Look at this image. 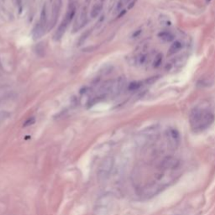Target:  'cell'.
Listing matches in <instances>:
<instances>
[{
	"label": "cell",
	"instance_id": "cell-12",
	"mask_svg": "<svg viewBox=\"0 0 215 215\" xmlns=\"http://www.w3.org/2000/svg\"><path fill=\"white\" fill-rule=\"evenodd\" d=\"M162 61H163V56L161 53H158L156 54V56H155V59H154V62H153V66L155 68H157L159 67L160 66L162 63Z\"/></svg>",
	"mask_w": 215,
	"mask_h": 215
},
{
	"label": "cell",
	"instance_id": "cell-2",
	"mask_svg": "<svg viewBox=\"0 0 215 215\" xmlns=\"http://www.w3.org/2000/svg\"><path fill=\"white\" fill-rule=\"evenodd\" d=\"M214 114L206 109H195L190 113L189 123L191 129L196 133L203 132L210 127L214 122Z\"/></svg>",
	"mask_w": 215,
	"mask_h": 215
},
{
	"label": "cell",
	"instance_id": "cell-7",
	"mask_svg": "<svg viewBox=\"0 0 215 215\" xmlns=\"http://www.w3.org/2000/svg\"><path fill=\"white\" fill-rule=\"evenodd\" d=\"M38 24H40V26L46 30V27L47 25V10H46V4H44L42 10H41V13H40V21Z\"/></svg>",
	"mask_w": 215,
	"mask_h": 215
},
{
	"label": "cell",
	"instance_id": "cell-3",
	"mask_svg": "<svg viewBox=\"0 0 215 215\" xmlns=\"http://www.w3.org/2000/svg\"><path fill=\"white\" fill-rule=\"evenodd\" d=\"M166 140L171 150H175L180 144V134L176 129L170 128L166 132Z\"/></svg>",
	"mask_w": 215,
	"mask_h": 215
},
{
	"label": "cell",
	"instance_id": "cell-16",
	"mask_svg": "<svg viewBox=\"0 0 215 215\" xmlns=\"http://www.w3.org/2000/svg\"><path fill=\"white\" fill-rule=\"evenodd\" d=\"M89 32H90V31H87L86 33H85V34H84V35H82V37H84V40H85V39L87 38L86 36H88V34H89ZM82 42H83V38H82V39L80 40V42H79L80 44H79V45H81V43H82Z\"/></svg>",
	"mask_w": 215,
	"mask_h": 215
},
{
	"label": "cell",
	"instance_id": "cell-5",
	"mask_svg": "<svg viewBox=\"0 0 215 215\" xmlns=\"http://www.w3.org/2000/svg\"><path fill=\"white\" fill-rule=\"evenodd\" d=\"M69 25V24L63 19L62 20V22L61 23V24L59 25V27H58V29H57V30L55 33V35H54V40H59L62 39V37L63 36V35L65 34V32L66 30V29H67V26Z\"/></svg>",
	"mask_w": 215,
	"mask_h": 215
},
{
	"label": "cell",
	"instance_id": "cell-9",
	"mask_svg": "<svg viewBox=\"0 0 215 215\" xmlns=\"http://www.w3.org/2000/svg\"><path fill=\"white\" fill-rule=\"evenodd\" d=\"M45 33V29H43L40 24H37L35 25V27L34 28L33 30V37H34V40H37L40 38Z\"/></svg>",
	"mask_w": 215,
	"mask_h": 215
},
{
	"label": "cell",
	"instance_id": "cell-8",
	"mask_svg": "<svg viewBox=\"0 0 215 215\" xmlns=\"http://www.w3.org/2000/svg\"><path fill=\"white\" fill-rule=\"evenodd\" d=\"M158 37L164 42H171L174 40V35L170 31H161L158 34Z\"/></svg>",
	"mask_w": 215,
	"mask_h": 215
},
{
	"label": "cell",
	"instance_id": "cell-17",
	"mask_svg": "<svg viewBox=\"0 0 215 215\" xmlns=\"http://www.w3.org/2000/svg\"><path fill=\"white\" fill-rule=\"evenodd\" d=\"M74 3V0H69V3Z\"/></svg>",
	"mask_w": 215,
	"mask_h": 215
},
{
	"label": "cell",
	"instance_id": "cell-6",
	"mask_svg": "<svg viewBox=\"0 0 215 215\" xmlns=\"http://www.w3.org/2000/svg\"><path fill=\"white\" fill-rule=\"evenodd\" d=\"M183 47V42H181L180 40H176V41H174L172 43V45L171 46V47L169 48L168 56H171V55H174L176 53H177L178 51H180L182 50Z\"/></svg>",
	"mask_w": 215,
	"mask_h": 215
},
{
	"label": "cell",
	"instance_id": "cell-11",
	"mask_svg": "<svg viewBox=\"0 0 215 215\" xmlns=\"http://www.w3.org/2000/svg\"><path fill=\"white\" fill-rule=\"evenodd\" d=\"M103 8V3L100 2L99 3H96L95 5L93 7L92 10H91V13H90V15L92 18H96L97 16L98 15L102 10Z\"/></svg>",
	"mask_w": 215,
	"mask_h": 215
},
{
	"label": "cell",
	"instance_id": "cell-1",
	"mask_svg": "<svg viewBox=\"0 0 215 215\" xmlns=\"http://www.w3.org/2000/svg\"><path fill=\"white\" fill-rule=\"evenodd\" d=\"M181 175V160L167 155L143 160L134 171L133 183L140 196L149 198L166 189Z\"/></svg>",
	"mask_w": 215,
	"mask_h": 215
},
{
	"label": "cell",
	"instance_id": "cell-14",
	"mask_svg": "<svg viewBox=\"0 0 215 215\" xmlns=\"http://www.w3.org/2000/svg\"><path fill=\"white\" fill-rule=\"evenodd\" d=\"M147 62V56L144 54H141L136 57V63L139 65H144Z\"/></svg>",
	"mask_w": 215,
	"mask_h": 215
},
{
	"label": "cell",
	"instance_id": "cell-15",
	"mask_svg": "<svg viewBox=\"0 0 215 215\" xmlns=\"http://www.w3.org/2000/svg\"><path fill=\"white\" fill-rule=\"evenodd\" d=\"M35 118L34 117H31V118H30V119H28V120H26V122L24 123V126H28V125H31L33 124L34 123H35Z\"/></svg>",
	"mask_w": 215,
	"mask_h": 215
},
{
	"label": "cell",
	"instance_id": "cell-10",
	"mask_svg": "<svg viewBox=\"0 0 215 215\" xmlns=\"http://www.w3.org/2000/svg\"><path fill=\"white\" fill-rule=\"evenodd\" d=\"M85 23H86V10H85V8H83V9L82 10L81 14H80L78 20L77 19V21H76L75 26L77 24V25H78V29H80V28H82V27L85 24Z\"/></svg>",
	"mask_w": 215,
	"mask_h": 215
},
{
	"label": "cell",
	"instance_id": "cell-18",
	"mask_svg": "<svg viewBox=\"0 0 215 215\" xmlns=\"http://www.w3.org/2000/svg\"><path fill=\"white\" fill-rule=\"evenodd\" d=\"M210 1H212V0H206V2H207V3H209Z\"/></svg>",
	"mask_w": 215,
	"mask_h": 215
},
{
	"label": "cell",
	"instance_id": "cell-4",
	"mask_svg": "<svg viewBox=\"0 0 215 215\" xmlns=\"http://www.w3.org/2000/svg\"><path fill=\"white\" fill-rule=\"evenodd\" d=\"M62 5V0H56V2L53 4L52 7V15H51V19H50V24L49 25V29H53L54 26L56 25L58 17L61 13V8Z\"/></svg>",
	"mask_w": 215,
	"mask_h": 215
},
{
	"label": "cell",
	"instance_id": "cell-13",
	"mask_svg": "<svg viewBox=\"0 0 215 215\" xmlns=\"http://www.w3.org/2000/svg\"><path fill=\"white\" fill-rule=\"evenodd\" d=\"M141 82H133L129 84V87H128V89L129 91H136L138 90L139 88L141 87Z\"/></svg>",
	"mask_w": 215,
	"mask_h": 215
}]
</instances>
